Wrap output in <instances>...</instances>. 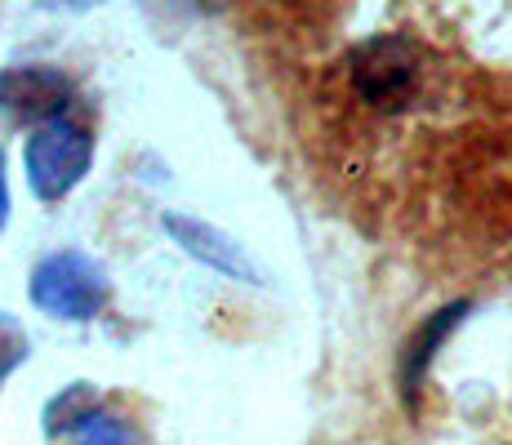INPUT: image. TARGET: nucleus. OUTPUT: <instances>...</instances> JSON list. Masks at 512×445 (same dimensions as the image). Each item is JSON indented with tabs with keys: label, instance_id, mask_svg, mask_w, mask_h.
Masks as SVG:
<instances>
[{
	"label": "nucleus",
	"instance_id": "obj_1",
	"mask_svg": "<svg viewBox=\"0 0 512 445\" xmlns=\"http://www.w3.org/2000/svg\"><path fill=\"white\" fill-rule=\"evenodd\" d=\"M27 294H32L36 308L45 316H54V321L85 325L107 308L112 281H107V272L94 259H85V254H76V250H63V254H49V259L32 267Z\"/></svg>",
	"mask_w": 512,
	"mask_h": 445
},
{
	"label": "nucleus",
	"instance_id": "obj_2",
	"mask_svg": "<svg viewBox=\"0 0 512 445\" xmlns=\"http://www.w3.org/2000/svg\"><path fill=\"white\" fill-rule=\"evenodd\" d=\"M27 183L41 201H63L94 165V138L85 125L67 121V116H49L27 138Z\"/></svg>",
	"mask_w": 512,
	"mask_h": 445
},
{
	"label": "nucleus",
	"instance_id": "obj_3",
	"mask_svg": "<svg viewBox=\"0 0 512 445\" xmlns=\"http://www.w3.org/2000/svg\"><path fill=\"white\" fill-rule=\"evenodd\" d=\"M352 85L374 112H406L419 89V54L406 36H370L348 58Z\"/></svg>",
	"mask_w": 512,
	"mask_h": 445
},
{
	"label": "nucleus",
	"instance_id": "obj_4",
	"mask_svg": "<svg viewBox=\"0 0 512 445\" xmlns=\"http://www.w3.org/2000/svg\"><path fill=\"white\" fill-rule=\"evenodd\" d=\"M76 98V85L67 72L45 63H23L0 72V112L14 125H41L49 116H63Z\"/></svg>",
	"mask_w": 512,
	"mask_h": 445
},
{
	"label": "nucleus",
	"instance_id": "obj_5",
	"mask_svg": "<svg viewBox=\"0 0 512 445\" xmlns=\"http://www.w3.org/2000/svg\"><path fill=\"white\" fill-rule=\"evenodd\" d=\"M161 227L192 254L196 263L214 267V272L232 276V281H245V285H263V272L250 263V254L232 241L228 232H219L214 223L205 219H187V214H161Z\"/></svg>",
	"mask_w": 512,
	"mask_h": 445
},
{
	"label": "nucleus",
	"instance_id": "obj_6",
	"mask_svg": "<svg viewBox=\"0 0 512 445\" xmlns=\"http://www.w3.org/2000/svg\"><path fill=\"white\" fill-rule=\"evenodd\" d=\"M468 308H472V303L459 299V303H450V308H441L437 316H428V321L415 330V339H410L406 356H401V392H406V401H415V392L423 388V374H428L432 356H437L441 343L455 334V325L468 316Z\"/></svg>",
	"mask_w": 512,
	"mask_h": 445
},
{
	"label": "nucleus",
	"instance_id": "obj_7",
	"mask_svg": "<svg viewBox=\"0 0 512 445\" xmlns=\"http://www.w3.org/2000/svg\"><path fill=\"white\" fill-rule=\"evenodd\" d=\"M98 388L90 383H72V388H63L54 401L45 405V437H76V428H81L85 419L98 410Z\"/></svg>",
	"mask_w": 512,
	"mask_h": 445
},
{
	"label": "nucleus",
	"instance_id": "obj_8",
	"mask_svg": "<svg viewBox=\"0 0 512 445\" xmlns=\"http://www.w3.org/2000/svg\"><path fill=\"white\" fill-rule=\"evenodd\" d=\"M27 356H32V339H27L23 321L9 316V312H0V379H9Z\"/></svg>",
	"mask_w": 512,
	"mask_h": 445
},
{
	"label": "nucleus",
	"instance_id": "obj_9",
	"mask_svg": "<svg viewBox=\"0 0 512 445\" xmlns=\"http://www.w3.org/2000/svg\"><path fill=\"white\" fill-rule=\"evenodd\" d=\"M72 441H134V428L125 419H116V414H107L103 405L90 414V419L76 428Z\"/></svg>",
	"mask_w": 512,
	"mask_h": 445
},
{
	"label": "nucleus",
	"instance_id": "obj_10",
	"mask_svg": "<svg viewBox=\"0 0 512 445\" xmlns=\"http://www.w3.org/2000/svg\"><path fill=\"white\" fill-rule=\"evenodd\" d=\"M9 223V174H5V152H0V232Z\"/></svg>",
	"mask_w": 512,
	"mask_h": 445
}]
</instances>
